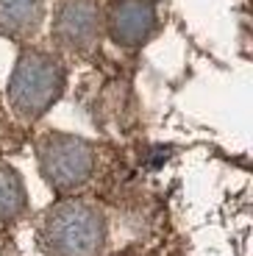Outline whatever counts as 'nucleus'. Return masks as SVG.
Wrapping results in <instances>:
<instances>
[{
    "label": "nucleus",
    "mask_w": 253,
    "mask_h": 256,
    "mask_svg": "<svg viewBox=\"0 0 253 256\" xmlns=\"http://www.w3.org/2000/svg\"><path fill=\"white\" fill-rule=\"evenodd\" d=\"M156 3L153 0H114L108 8V34L122 48H140L156 31Z\"/></svg>",
    "instance_id": "5"
},
{
    "label": "nucleus",
    "mask_w": 253,
    "mask_h": 256,
    "mask_svg": "<svg viewBox=\"0 0 253 256\" xmlns=\"http://www.w3.org/2000/svg\"><path fill=\"white\" fill-rule=\"evenodd\" d=\"M64 92V67L44 50H26L8 81V103L22 120H36Z\"/></svg>",
    "instance_id": "2"
},
{
    "label": "nucleus",
    "mask_w": 253,
    "mask_h": 256,
    "mask_svg": "<svg viewBox=\"0 0 253 256\" xmlns=\"http://www.w3.org/2000/svg\"><path fill=\"white\" fill-rule=\"evenodd\" d=\"M26 209V186L17 170L0 164V223H8Z\"/></svg>",
    "instance_id": "7"
},
{
    "label": "nucleus",
    "mask_w": 253,
    "mask_h": 256,
    "mask_svg": "<svg viewBox=\"0 0 253 256\" xmlns=\"http://www.w3.org/2000/svg\"><path fill=\"white\" fill-rule=\"evenodd\" d=\"M53 39L64 50L86 53L100 39V14L92 0H62L53 17Z\"/></svg>",
    "instance_id": "4"
},
{
    "label": "nucleus",
    "mask_w": 253,
    "mask_h": 256,
    "mask_svg": "<svg viewBox=\"0 0 253 256\" xmlns=\"http://www.w3.org/2000/svg\"><path fill=\"white\" fill-rule=\"evenodd\" d=\"M44 14L42 0H0V34L12 39L31 36Z\"/></svg>",
    "instance_id": "6"
},
{
    "label": "nucleus",
    "mask_w": 253,
    "mask_h": 256,
    "mask_svg": "<svg viewBox=\"0 0 253 256\" xmlns=\"http://www.w3.org/2000/svg\"><path fill=\"white\" fill-rule=\"evenodd\" d=\"M39 167L53 190L72 192L92 176L95 150L81 136L48 134L39 142Z\"/></svg>",
    "instance_id": "3"
},
{
    "label": "nucleus",
    "mask_w": 253,
    "mask_h": 256,
    "mask_svg": "<svg viewBox=\"0 0 253 256\" xmlns=\"http://www.w3.org/2000/svg\"><path fill=\"white\" fill-rule=\"evenodd\" d=\"M42 242L53 256H98L106 242V220L86 200H62L42 220Z\"/></svg>",
    "instance_id": "1"
},
{
    "label": "nucleus",
    "mask_w": 253,
    "mask_h": 256,
    "mask_svg": "<svg viewBox=\"0 0 253 256\" xmlns=\"http://www.w3.org/2000/svg\"><path fill=\"white\" fill-rule=\"evenodd\" d=\"M0 256H3V250H0Z\"/></svg>",
    "instance_id": "8"
}]
</instances>
